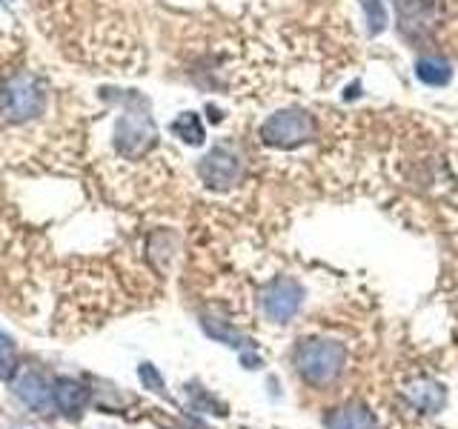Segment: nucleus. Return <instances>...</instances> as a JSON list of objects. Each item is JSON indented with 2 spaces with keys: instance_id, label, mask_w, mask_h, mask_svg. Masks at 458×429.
<instances>
[{
  "instance_id": "obj_1",
  "label": "nucleus",
  "mask_w": 458,
  "mask_h": 429,
  "mask_svg": "<svg viewBox=\"0 0 458 429\" xmlns=\"http://www.w3.org/2000/svg\"><path fill=\"white\" fill-rule=\"evenodd\" d=\"M121 114L114 121V152L123 161H143L157 147V129L152 121L149 104L135 92H126L118 97Z\"/></svg>"
},
{
  "instance_id": "obj_2",
  "label": "nucleus",
  "mask_w": 458,
  "mask_h": 429,
  "mask_svg": "<svg viewBox=\"0 0 458 429\" xmlns=\"http://www.w3.org/2000/svg\"><path fill=\"white\" fill-rule=\"evenodd\" d=\"M49 104V83L38 72L14 69L0 80V121L29 123L40 118Z\"/></svg>"
},
{
  "instance_id": "obj_3",
  "label": "nucleus",
  "mask_w": 458,
  "mask_h": 429,
  "mask_svg": "<svg viewBox=\"0 0 458 429\" xmlns=\"http://www.w3.org/2000/svg\"><path fill=\"white\" fill-rule=\"evenodd\" d=\"M295 369L301 372V378L312 386H327L333 383L344 364H347V349L341 347L338 341H327V338H307L295 347Z\"/></svg>"
},
{
  "instance_id": "obj_4",
  "label": "nucleus",
  "mask_w": 458,
  "mask_h": 429,
  "mask_svg": "<svg viewBox=\"0 0 458 429\" xmlns=\"http://www.w3.org/2000/svg\"><path fill=\"white\" fill-rule=\"evenodd\" d=\"M258 135L272 149H298L315 138V118L304 109H281L261 123Z\"/></svg>"
},
{
  "instance_id": "obj_5",
  "label": "nucleus",
  "mask_w": 458,
  "mask_h": 429,
  "mask_svg": "<svg viewBox=\"0 0 458 429\" xmlns=\"http://www.w3.org/2000/svg\"><path fill=\"white\" fill-rule=\"evenodd\" d=\"M198 178L204 181L209 189L215 192H226L233 186L241 183L243 178V157L233 147V143H218L212 147L198 164Z\"/></svg>"
},
{
  "instance_id": "obj_6",
  "label": "nucleus",
  "mask_w": 458,
  "mask_h": 429,
  "mask_svg": "<svg viewBox=\"0 0 458 429\" xmlns=\"http://www.w3.org/2000/svg\"><path fill=\"white\" fill-rule=\"evenodd\" d=\"M398 32L410 40H424L441 23V4L438 0H395Z\"/></svg>"
},
{
  "instance_id": "obj_7",
  "label": "nucleus",
  "mask_w": 458,
  "mask_h": 429,
  "mask_svg": "<svg viewBox=\"0 0 458 429\" xmlns=\"http://www.w3.org/2000/svg\"><path fill=\"white\" fill-rule=\"evenodd\" d=\"M261 304H264V312L269 321L286 324L290 318H295L301 304H304V286H301L295 278H276L264 290Z\"/></svg>"
},
{
  "instance_id": "obj_8",
  "label": "nucleus",
  "mask_w": 458,
  "mask_h": 429,
  "mask_svg": "<svg viewBox=\"0 0 458 429\" xmlns=\"http://www.w3.org/2000/svg\"><path fill=\"white\" fill-rule=\"evenodd\" d=\"M14 392L23 400L29 409H35L40 415H49L52 412V386L40 378V372L35 369H26L14 378Z\"/></svg>"
},
{
  "instance_id": "obj_9",
  "label": "nucleus",
  "mask_w": 458,
  "mask_h": 429,
  "mask_svg": "<svg viewBox=\"0 0 458 429\" xmlns=\"http://www.w3.org/2000/svg\"><path fill=\"white\" fill-rule=\"evenodd\" d=\"M404 395L415 409H421L427 415L441 412L444 404H447V392H444V386L433 378H419V381L407 383Z\"/></svg>"
},
{
  "instance_id": "obj_10",
  "label": "nucleus",
  "mask_w": 458,
  "mask_h": 429,
  "mask_svg": "<svg viewBox=\"0 0 458 429\" xmlns=\"http://www.w3.org/2000/svg\"><path fill=\"white\" fill-rule=\"evenodd\" d=\"M52 398H55V407L64 415L78 418V415L86 409V404H89V390L75 378H57L52 386Z\"/></svg>"
},
{
  "instance_id": "obj_11",
  "label": "nucleus",
  "mask_w": 458,
  "mask_h": 429,
  "mask_svg": "<svg viewBox=\"0 0 458 429\" xmlns=\"http://www.w3.org/2000/svg\"><path fill=\"white\" fill-rule=\"evenodd\" d=\"M327 429H378V421L376 415H372L364 404H344L338 409H333L327 415Z\"/></svg>"
},
{
  "instance_id": "obj_12",
  "label": "nucleus",
  "mask_w": 458,
  "mask_h": 429,
  "mask_svg": "<svg viewBox=\"0 0 458 429\" xmlns=\"http://www.w3.org/2000/svg\"><path fill=\"white\" fill-rule=\"evenodd\" d=\"M415 78L424 86H447L453 80V66L438 55H427L415 63Z\"/></svg>"
},
{
  "instance_id": "obj_13",
  "label": "nucleus",
  "mask_w": 458,
  "mask_h": 429,
  "mask_svg": "<svg viewBox=\"0 0 458 429\" xmlns=\"http://www.w3.org/2000/svg\"><path fill=\"white\" fill-rule=\"evenodd\" d=\"M169 132L181 138L183 143H190V147H200V143L207 140V132H204V123H200L198 112H183L178 114L175 121H172Z\"/></svg>"
},
{
  "instance_id": "obj_14",
  "label": "nucleus",
  "mask_w": 458,
  "mask_h": 429,
  "mask_svg": "<svg viewBox=\"0 0 458 429\" xmlns=\"http://www.w3.org/2000/svg\"><path fill=\"white\" fill-rule=\"evenodd\" d=\"M14 372H18V347L6 332H0V381H12Z\"/></svg>"
},
{
  "instance_id": "obj_15",
  "label": "nucleus",
  "mask_w": 458,
  "mask_h": 429,
  "mask_svg": "<svg viewBox=\"0 0 458 429\" xmlns=\"http://www.w3.org/2000/svg\"><path fill=\"white\" fill-rule=\"evenodd\" d=\"M361 6L367 12V23H369V32L378 35L384 29V6L381 0H361Z\"/></svg>"
},
{
  "instance_id": "obj_16",
  "label": "nucleus",
  "mask_w": 458,
  "mask_h": 429,
  "mask_svg": "<svg viewBox=\"0 0 458 429\" xmlns=\"http://www.w3.org/2000/svg\"><path fill=\"white\" fill-rule=\"evenodd\" d=\"M138 378L143 383V390H152V392H164V378L152 364H140L138 366Z\"/></svg>"
}]
</instances>
